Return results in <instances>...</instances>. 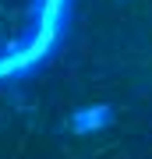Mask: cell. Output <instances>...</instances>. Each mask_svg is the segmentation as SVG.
<instances>
[{"instance_id": "6da1fadb", "label": "cell", "mask_w": 152, "mask_h": 159, "mask_svg": "<svg viewBox=\"0 0 152 159\" xmlns=\"http://www.w3.org/2000/svg\"><path fill=\"white\" fill-rule=\"evenodd\" d=\"M110 120H113V110H110V106L74 110V117H71V131H78V134H92V131H103Z\"/></svg>"}]
</instances>
